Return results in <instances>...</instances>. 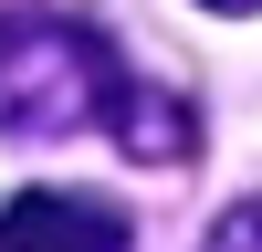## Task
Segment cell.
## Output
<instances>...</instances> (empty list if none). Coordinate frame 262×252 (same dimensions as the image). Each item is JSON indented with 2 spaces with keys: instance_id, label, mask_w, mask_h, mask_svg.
<instances>
[{
  "instance_id": "obj_1",
  "label": "cell",
  "mask_w": 262,
  "mask_h": 252,
  "mask_svg": "<svg viewBox=\"0 0 262 252\" xmlns=\"http://www.w3.org/2000/svg\"><path fill=\"white\" fill-rule=\"evenodd\" d=\"M126 95V53L74 11H0V137H84Z\"/></svg>"
},
{
  "instance_id": "obj_4",
  "label": "cell",
  "mask_w": 262,
  "mask_h": 252,
  "mask_svg": "<svg viewBox=\"0 0 262 252\" xmlns=\"http://www.w3.org/2000/svg\"><path fill=\"white\" fill-rule=\"evenodd\" d=\"M200 252H262V189H252V200H231L221 221H210V242H200Z\"/></svg>"
},
{
  "instance_id": "obj_3",
  "label": "cell",
  "mask_w": 262,
  "mask_h": 252,
  "mask_svg": "<svg viewBox=\"0 0 262 252\" xmlns=\"http://www.w3.org/2000/svg\"><path fill=\"white\" fill-rule=\"evenodd\" d=\"M105 137H116L137 168H179L189 147H200V126H189V105L168 95V84H137V74H126V95H116V116H105Z\"/></svg>"
},
{
  "instance_id": "obj_2",
  "label": "cell",
  "mask_w": 262,
  "mask_h": 252,
  "mask_svg": "<svg viewBox=\"0 0 262 252\" xmlns=\"http://www.w3.org/2000/svg\"><path fill=\"white\" fill-rule=\"evenodd\" d=\"M126 242H137V210L95 189H21L0 210V252H126Z\"/></svg>"
},
{
  "instance_id": "obj_5",
  "label": "cell",
  "mask_w": 262,
  "mask_h": 252,
  "mask_svg": "<svg viewBox=\"0 0 262 252\" xmlns=\"http://www.w3.org/2000/svg\"><path fill=\"white\" fill-rule=\"evenodd\" d=\"M200 11H262V0H200Z\"/></svg>"
}]
</instances>
